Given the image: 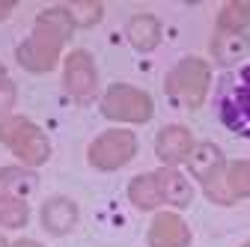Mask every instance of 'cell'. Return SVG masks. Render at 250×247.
<instances>
[{"label":"cell","instance_id":"cell-2","mask_svg":"<svg viewBox=\"0 0 250 247\" xmlns=\"http://www.w3.org/2000/svg\"><path fill=\"white\" fill-rule=\"evenodd\" d=\"M214 107L221 122L238 137L250 140V89L238 72H224L214 83Z\"/></svg>","mask_w":250,"mask_h":247},{"label":"cell","instance_id":"cell-5","mask_svg":"<svg viewBox=\"0 0 250 247\" xmlns=\"http://www.w3.org/2000/svg\"><path fill=\"white\" fill-rule=\"evenodd\" d=\"M0 140L15 152L24 164H42L48 158V152H51L45 134L33 125V122H27L21 116H12V119H6L3 125H0Z\"/></svg>","mask_w":250,"mask_h":247},{"label":"cell","instance_id":"cell-13","mask_svg":"<svg viewBox=\"0 0 250 247\" xmlns=\"http://www.w3.org/2000/svg\"><path fill=\"white\" fill-rule=\"evenodd\" d=\"M125 36H128V42L137 51H152L161 42V24L152 15H134L128 21V27H125Z\"/></svg>","mask_w":250,"mask_h":247},{"label":"cell","instance_id":"cell-21","mask_svg":"<svg viewBox=\"0 0 250 247\" xmlns=\"http://www.w3.org/2000/svg\"><path fill=\"white\" fill-rule=\"evenodd\" d=\"M12 104H15V86L9 78L0 75V116H6L12 110Z\"/></svg>","mask_w":250,"mask_h":247},{"label":"cell","instance_id":"cell-26","mask_svg":"<svg viewBox=\"0 0 250 247\" xmlns=\"http://www.w3.org/2000/svg\"><path fill=\"white\" fill-rule=\"evenodd\" d=\"M244 247H250V241H247V244H244Z\"/></svg>","mask_w":250,"mask_h":247},{"label":"cell","instance_id":"cell-25","mask_svg":"<svg viewBox=\"0 0 250 247\" xmlns=\"http://www.w3.org/2000/svg\"><path fill=\"white\" fill-rule=\"evenodd\" d=\"M0 247H9V241H6V238H3V235H0Z\"/></svg>","mask_w":250,"mask_h":247},{"label":"cell","instance_id":"cell-3","mask_svg":"<svg viewBox=\"0 0 250 247\" xmlns=\"http://www.w3.org/2000/svg\"><path fill=\"white\" fill-rule=\"evenodd\" d=\"M188 167H191L194 179L206 188V197L217 206H229L235 203L232 191H229V182H227V161H224V152L217 149L214 143H200L194 146L191 158H188Z\"/></svg>","mask_w":250,"mask_h":247},{"label":"cell","instance_id":"cell-22","mask_svg":"<svg viewBox=\"0 0 250 247\" xmlns=\"http://www.w3.org/2000/svg\"><path fill=\"white\" fill-rule=\"evenodd\" d=\"M12 6H15L12 0H3V3H0V21H3V18H6V15L12 12Z\"/></svg>","mask_w":250,"mask_h":247},{"label":"cell","instance_id":"cell-9","mask_svg":"<svg viewBox=\"0 0 250 247\" xmlns=\"http://www.w3.org/2000/svg\"><path fill=\"white\" fill-rule=\"evenodd\" d=\"M155 152H158V158L164 161V167H173V164H188L194 152V137L188 128L182 125H167L158 131V140H155Z\"/></svg>","mask_w":250,"mask_h":247},{"label":"cell","instance_id":"cell-11","mask_svg":"<svg viewBox=\"0 0 250 247\" xmlns=\"http://www.w3.org/2000/svg\"><path fill=\"white\" fill-rule=\"evenodd\" d=\"M78 221V206L72 200H62V197H54L42 206V226L51 232V235H66Z\"/></svg>","mask_w":250,"mask_h":247},{"label":"cell","instance_id":"cell-16","mask_svg":"<svg viewBox=\"0 0 250 247\" xmlns=\"http://www.w3.org/2000/svg\"><path fill=\"white\" fill-rule=\"evenodd\" d=\"M36 188V176L33 173H24L18 167H6L0 170V197H18V194H30ZM21 200V197H18Z\"/></svg>","mask_w":250,"mask_h":247},{"label":"cell","instance_id":"cell-23","mask_svg":"<svg viewBox=\"0 0 250 247\" xmlns=\"http://www.w3.org/2000/svg\"><path fill=\"white\" fill-rule=\"evenodd\" d=\"M238 78H241V81H244V86L250 89V63H247L244 69H238Z\"/></svg>","mask_w":250,"mask_h":247},{"label":"cell","instance_id":"cell-24","mask_svg":"<svg viewBox=\"0 0 250 247\" xmlns=\"http://www.w3.org/2000/svg\"><path fill=\"white\" fill-rule=\"evenodd\" d=\"M15 247H39V244H36V241H18Z\"/></svg>","mask_w":250,"mask_h":247},{"label":"cell","instance_id":"cell-14","mask_svg":"<svg viewBox=\"0 0 250 247\" xmlns=\"http://www.w3.org/2000/svg\"><path fill=\"white\" fill-rule=\"evenodd\" d=\"M250 48L247 42V33H224V30H217V36L211 42V54L217 63H224V66H232L238 57H244Z\"/></svg>","mask_w":250,"mask_h":247},{"label":"cell","instance_id":"cell-20","mask_svg":"<svg viewBox=\"0 0 250 247\" xmlns=\"http://www.w3.org/2000/svg\"><path fill=\"white\" fill-rule=\"evenodd\" d=\"M66 12L78 24H92V21L102 18V6L99 3H72V6H66Z\"/></svg>","mask_w":250,"mask_h":247},{"label":"cell","instance_id":"cell-15","mask_svg":"<svg viewBox=\"0 0 250 247\" xmlns=\"http://www.w3.org/2000/svg\"><path fill=\"white\" fill-rule=\"evenodd\" d=\"M128 197H131V203L140 206V208H158V206L164 203L161 185H158V179H155V173L137 176V179L128 185Z\"/></svg>","mask_w":250,"mask_h":247},{"label":"cell","instance_id":"cell-7","mask_svg":"<svg viewBox=\"0 0 250 247\" xmlns=\"http://www.w3.org/2000/svg\"><path fill=\"white\" fill-rule=\"evenodd\" d=\"M137 152V140L131 131H107L89 146V164L99 170H119Z\"/></svg>","mask_w":250,"mask_h":247},{"label":"cell","instance_id":"cell-18","mask_svg":"<svg viewBox=\"0 0 250 247\" xmlns=\"http://www.w3.org/2000/svg\"><path fill=\"white\" fill-rule=\"evenodd\" d=\"M27 224V203L18 197H0V226L18 229Z\"/></svg>","mask_w":250,"mask_h":247},{"label":"cell","instance_id":"cell-1","mask_svg":"<svg viewBox=\"0 0 250 247\" xmlns=\"http://www.w3.org/2000/svg\"><path fill=\"white\" fill-rule=\"evenodd\" d=\"M72 27H75V21H72V15L66 9L42 12L39 21H36L33 36L18 48L21 66H27L30 72H51L62 42L72 36Z\"/></svg>","mask_w":250,"mask_h":247},{"label":"cell","instance_id":"cell-8","mask_svg":"<svg viewBox=\"0 0 250 247\" xmlns=\"http://www.w3.org/2000/svg\"><path fill=\"white\" fill-rule=\"evenodd\" d=\"M66 89L75 102H89L96 96V66L86 51H75L66 60Z\"/></svg>","mask_w":250,"mask_h":247},{"label":"cell","instance_id":"cell-6","mask_svg":"<svg viewBox=\"0 0 250 247\" xmlns=\"http://www.w3.org/2000/svg\"><path fill=\"white\" fill-rule=\"evenodd\" d=\"M152 99L143 89L128 86V83H113L104 99H102V113L107 119H122V122H146L152 119Z\"/></svg>","mask_w":250,"mask_h":247},{"label":"cell","instance_id":"cell-17","mask_svg":"<svg viewBox=\"0 0 250 247\" xmlns=\"http://www.w3.org/2000/svg\"><path fill=\"white\" fill-rule=\"evenodd\" d=\"M250 21V3H227L217 18V30L224 33H244V27Z\"/></svg>","mask_w":250,"mask_h":247},{"label":"cell","instance_id":"cell-4","mask_svg":"<svg viewBox=\"0 0 250 247\" xmlns=\"http://www.w3.org/2000/svg\"><path fill=\"white\" fill-rule=\"evenodd\" d=\"M208 83H211V69L197 57L182 60V63L173 66V72H167V78H164L167 96H173L176 102H182L191 110L203 104L206 92H208Z\"/></svg>","mask_w":250,"mask_h":247},{"label":"cell","instance_id":"cell-19","mask_svg":"<svg viewBox=\"0 0 250 247\" xmlns=\"http://www.w3.org/2000/svg\"><path fill=\"white\" fill-rule=\"evenodd\" d=\"M227 182L232 197H250V161H232L227 164Z\"/></svg>","mask_w":250,"mask_h":247},{"label":"cell","instance_id":"cell-12","mask_svg":"<svg viewBox=\"0 0 250 247\" xmlns=\"http://www.w3.org/2000/svg\"><path fill=\"white\" fill-rule=\"evenodd\" d=\"M155 179H158L161 185V197L167 206H176V208H185L188 203H191L194 191H191V182H188L182 173H176L173 167H161L155 170Z\"/></svg>","mask_w":250,"mask_h":247},{"label":"cell","instance_id":"cell-10","mask_svg":"<svg viewBox=\"0 0 250 247\" xmlns=\"http://www.w3.org/2000/svg\"><path fill=\"white\" fill-rule=\"evenodd\" d=\"M149 247H191V229L173 211H161L149 226Z\"/></svg>","mask_w":250,"mask_h":247}]
</instances>
